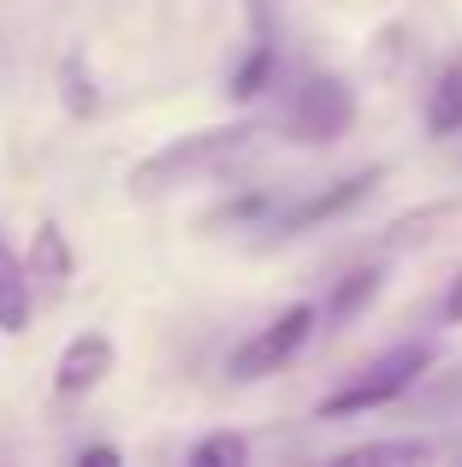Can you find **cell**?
I'll use <instances>...</instances> for the list:
<instances>
[{
	"instance_id": "6da1fadb",
	"label": "cell",
	"mask_w": 462,
	"mask_h": 467,
	"mask_svg": "<svg viewBox=\"0 0 462 467\" xmlns=\"http://www.w3.org/2000/svg\"><path fill=\"white\" fill-rule=\"evenodd\" d=\"M255 142H261V125H255V119H231V125L166 137L154 154H142L137 166H131V195H137V202H161V195L184 190V183H202V178H214V171L237 166Z\"/></svg>"
},
{
	"instance_id": "7a4b0ae2",
	"label": "cell",
	"mask_w": 462,
	"mask_h": 467,
	"mask_svg": "<svg viewBox=\"0 0 462 467\" xmlns=\"http://www.w3.org/2000/svg\"><path fill=\"white\" fill-rule=\"evenodd\" d=\"M427 367H433V349H427V343H409V349L380 355V361L362 367V373L350 379L344 390H332V397L320 402V420H350V414H373V409H385V402H397L421 373H427Z\"/></svg>"
},
{
	"instance_id": "3957f363",
	"label": "cell",
	"mask_w": 462,
	"mask_h": 467,
	"mask_svg": "<svg viewBox=\"0 0 462 467\" xmlns=\"http://www.w3.org/2000/svg\"><path fill=\"white\" fill-rule=\"evenodd\" d=\"M314 326H320V308H314V302H290V308L278 314V319H267V326L255 331V337H243L237 349H231L226 373L237 379V385H255V379L285 373V367L297 361L302 349H309Z\"/></svg>"
},
{
	"instance_id": "277c9868",
	"label": "cell",
	"mask_w": 462,
	"mask_h": 467,
	"mask_svg": "<svg viewBox=\"0 0 462 467\" xmlns=\"http://www.w3.org/2000/svg\"><path fill=\"white\" fill-rule=\"evenodd\" d=\"M350 125H356V89L344 78H332V71L302 78V89L285 107V130L297 149H332Z\"/></svg>"
},
{
	"instance_id": "5b68a950",
	"label": "cell",
	"mask_w": 462,
	"mask_h": 467,
	"mask_svg": "<svg viewBox=\"0 0 462 467\" xmlns=\"http://www.w3.org/2000/svg\"><path fill=\"white\" fill-rule=\"evenodd\" d=\"M380 178H385V166H362V171H350V178H338V183H326L320 195H309V202H297L285 219H278V231H314V225H326V219H338V213H350V207H362L373 190H380Z\"/></svg>"
},
{
	"instance_id": "8992f818",
	"label": "cell",
	"mask_w": 462,
	"mask_h": 467,
	"mask_svg": "<svg viewBox=\"0 0 462 467\" xmlns=\"http://www.w3.org/2000/svg\"><path fill=\"white\" fill-rule=\"evenodd\" d=\"M113 361H119V349H113L107 331H78L54 361V390L59 397H89V390L113 373Z\"/></svg>"
},
{
	"instance_id": "52a82bcc",
	"label": "cell",
	"mask_w": 462,
	"mask_h": 467,
	"mask_svg": "<svg viewBox=\"0 0 462 467\" xmlns=\"http://www.w3.org/2000/svg\"><path fill=\"white\" fill-rule=\"evenodd\" d=\"M24 278H30V290H36V302H59L71 290V278H78V254H71V243H66V231L47 219V225H36V237H30V254H24Z\"/></svg>"
},
{
	"instance_id": "ba28073f",
	"label": "cell",
	"mask_w": 462,
	"mask_h": 467,
	"mask_svg": "<svg viewBox=\"0 0 462 467\" xmlns=\"http://www.w3.org/2000/svg\"><path fill=\"white\" fill-rule=\"evenodd\" d=\"M30 319H36V290H30V278H24V254L0 237V331H6V337H24Z\"/></svg>"
},
{
	"instance_id": "9c48e42d",
	"label": "cell",
	"mask_w": 462,
	"mask_h": 467,
	"mask_svg": "<svg viewBox=\"0 0 462 467\" xmlns=\"http://www.w3.org/2000/svg\"><path fill=\"white\" fill-rule=\"evenodd\" d=\"M427 130H433V137H457V130H462V59H451V66L433 78Z\"/></svg>"
},
{
	"instance_id": "30bf717a",
	"label": "cell",
	"mask_w": 462,
	"mask_h": 467,
	"mask_svg": "<svg viewBox=\"0 0 462 467\" xmlns=\"http://www.w3.org/2000/svg\"><path fill=\"white\" fill-rule=\"evenodd\" d=\"M380 285H385V273L380 266H362V273H350V278H338V290H332V302H326V314L344 326V319H356L362 308H368L373 296H380Z\"/></svg>"
},
{
	"instance_id": "8fae6325",
	"label": "cell",
	"mask_w": 462,
	"mask_h": 467,
	"mask_svg": "<svg viewBox=\"0 0 462 467\" xmlns=\"http://www.w3.org/2000/svg\"><path fill=\"white\" fill-rule=\"evenodd\" d=\"M273 66H278V54H273V42L261 36V42L249 47V59L231 71V101H255V95L273 83Z\"/></svg>"
},
{
	"instance_id": "7c38bea8",
	"label": "cell",
	"mask_w": 462,
	"mask_h": 467,
	"mask_svg": "<svg viewBox=\"0 0 462 467\" xmlns=\"http://www.w3.org/2000/svg\"><path fill=\"white\" fill-rule=\"evenodd\" d=\"M433 444H421V438H385V444H356L338 456V467H373V462H427Z\"/></svg>"
},
{
	"instance_id": "4fadbf2b",
	"label": "cell",
	"mask_w": 462,
	"mask_h": 467,
	"mask_svg": "<svg viewBox=\"0 0 462 467\" xmlns=\"http://www.w3.org/2000/svg\"><path fill=\"white\" fill-rule=\"evenodd\" d=\"M190 462L196 467H243L249 462V438L243 432H208L190 444Z\"/></svg>"
},
{
	"instance_id": "5bb4252c",
	"label": "cell",
	"mask_w": 462,
	"mask_h": 467,
	"mask_svg": "<svg viewBox=\"0 0 462 467\" xmlns=\"http://www.w3.org/2000/svg\"><path fill=\"white\" fill-rule=\"evenodd\" d=\"M66 101H71V113H95V95H89V83H83L78 59H66Z\"/></svg>"
},
{
	"instance_id": "9a60e30c",
	"label": "cell",
	"mask_w": 462,
	"mask_h": 467,
	"mask_svg": "<svg viewBox=\"0 0 462 467\" xmlns=\"http://www.w3.org/2000/svg\"><path fill=\"white\" fill-rule=\"evenodd\" d=\"M445 326H462V266H457V278H451V290H445Z\"/></svg>"
},
{
	"instance_id": "2e32d148",
	"label": "cell",
	"mask_w": 462,
	"mask_h": 467,
	"mask_svg": "<svg viewBox=\"0 0 462 467\" xmlns=\"http://www.w3.org/2000/svg\"><path fill=\"white\" fill-rule=\"evenodd\" d=\"M78 462H119V450H113V444H95V450H83Z\"/></svg>"
}]
</instances>
